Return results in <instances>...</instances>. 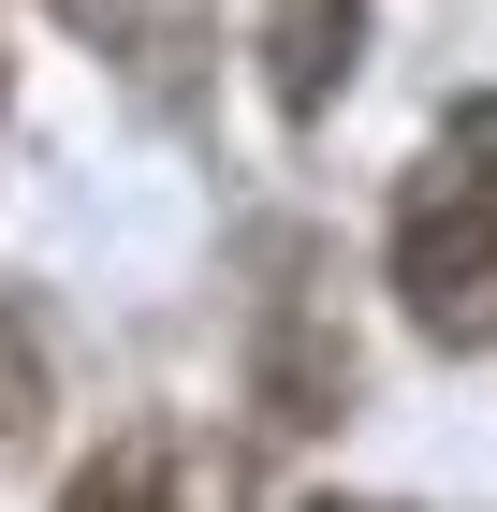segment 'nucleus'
<instances>
[{
    "mask_svg": "<svg viewBox=\"0 0 497 512\" xmlns=\"http://www.w3.org/2000/svg\"><path fill=\"white\" fill-rule=\"evenodd\" d=\"M395 293H410L439 337H497V103H468V118L439 132V161L410 176Z\"/></svg>",
    "mask_w": 497,
    "mask_h": 512,
    "instance_id": "1",
    "label": "nucleus"
},
{
    "mask_svg": "<svg viewBox=\"0 0 497 512\" xmlns=\"http://www.w3.org/2000/svg\"><path fill=\"white\" fill-rule=\"evenodd\" d=\"M351 44H366V0H278V15H264V88H278V118H322V103H337Z\"/></svg>",
    "mask_w": 497,
    "mask_h": 512,
    "instance_id": "2",
    "label": "nucleus"
},
{
    "mask_svg": "<svg viewBox=\"0 0 497 512\" xmlns=\"http://www.w3.org/2000/svg\"><path fill=\"white\" fill-rule=\"evenodd\" d=\"M59 512H161V439H117V454H103Z\"/></svg>",
    "mask_w": 497,
    "mask_h": 512,
    "instance_id": "3",
    "label": "nucleus"
},
{
    "mask_svg": "<svg viewBox=\"0 0 497 512\" xmlns=\"http://www.w3.org/2000/svg\"><path fill=\"white\" fill-rule=\"evenodd\" d=\"M30 425V352H15V322H0V439Z\"/></svg>",
    "mask_w": 497,
    "mask_h": 512,
    "instance_id": "4",
    "label": "nucleus"
}]
</instances>
